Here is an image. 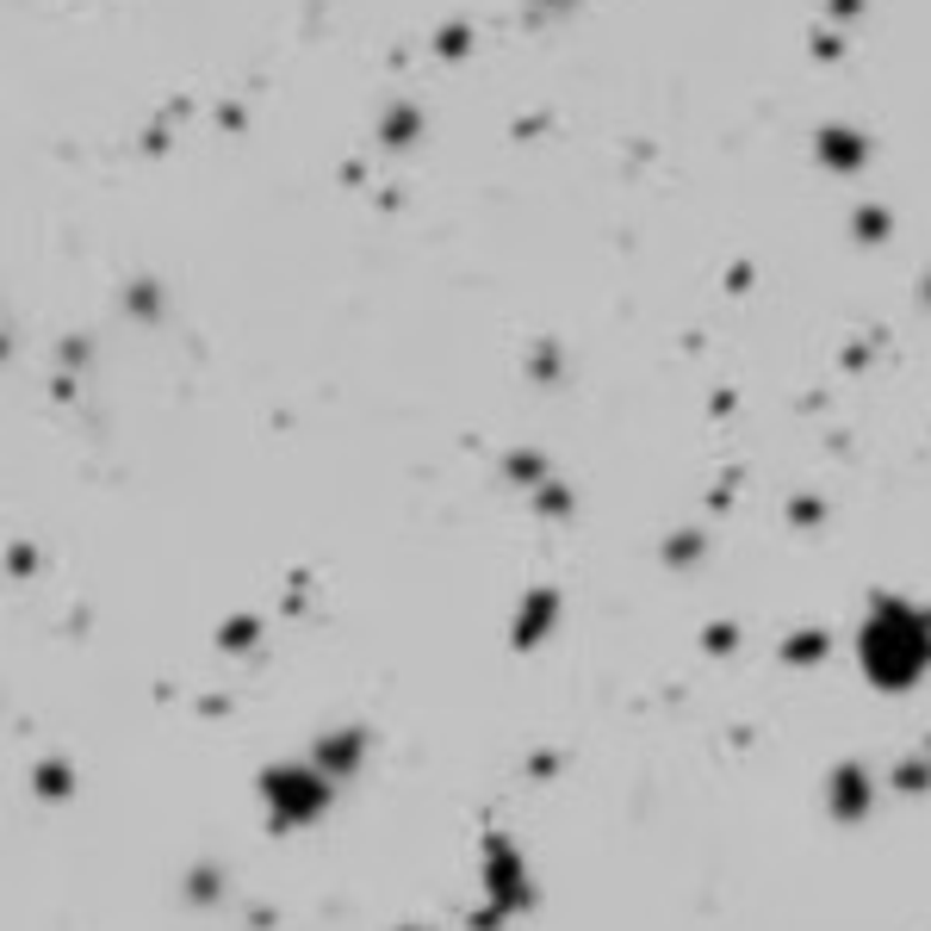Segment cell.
<instances>
[{
    "label": "cell",
    "mask_w": 931,
    "mask_h": 931,
    "mask_svg": "<svg viewBox=\"0 0 931 931\" xmlns=\"http://www.w3.org/2000/svg\"><path fill=\"white\" fill-rule=\"evenodd\" d=\"M702 646H708V653H733V646H740V627H726V621H721V627H708Z\"/></svg>",
    "instance_id": "cell-13"
},
{
    "label": "cell",
    "mask_w": 931,
    "mask_h": 931,
    "mask_svg": "<svg viewBox=\"0 0 931 931\" xmlns=\"http://www.w3.org/2000/svg\"><path fill=\"white\" fill-rule=\"evenodd\" d=\"M218 895H224V888H218V869H193V888H187V900H199V907H211Z\"/></svg>",
    "instance_id": "cell-11"
},
{
    "label": "cell",
    "mask_w": 931,
    "mask_h": 931,
    "mask_svg": "<svg viewBox=\"0 0 931 931\" xmlns=\"http://www.w3.org/2000/svg\"><path fill=\"white\" fill-rule=\"evenodd\" d=\"M484 913H479V931L503 925V919L528 913V900H535V888H528V863H522V851L503 839V832H491L484 839Z\"/></svg>",
    "instance_id": "cell-2"
},
{
    "label": "cell",
    "mask_w": 931,
    "mask_h": 931,
    "mask_svg": "<svg viewBox=\"0 0 931 931\" xmlns=\"http://www.w3.org/2000/svg\"><path fill=\"white\" fill-rule=\"evenodd\" d=\"M665 559H671V566H695V559H702V535H683V540H671V547H665Z\"/></svg>",
    "instance_id": "cell-12"
},
{
    "label": "cell",
    "mask_w": 931,
    "mask_h": 931,
    "mask_svg": "<svg viewBox=\"0 0 931 931\" xmlns=\"http://www.w3.org/2000/svg\"><path fill=\"white\" fill-rule=\"evenodd\" d=\"M255 634H261V621H255V615H237V621H224V627H218V646H224V653H249V646H255Z\"/></svg>",
    "instance_id": "cell-9"
},
{
    "label": "cell",
    "mask_w": 931,
    "mask_h": 931,
    "mask_svg": "<svg viewBox=\"0 0 931 931\" xmlns=\"http://www.w3.org/2000/svg\"><path fill=\"white\" fill-rule=\"evenodd\" d=\"M857 653L876 690H888V695L913 690L919 677L931 671V609L907 603V596H876L869 615H863Z\"/></svg>",
    "instance_id": "cell-1"
},
{
    "label": "cell",
    "mask_w": 931,
    "mask_h": 931,
    "mask_svg": "<svg viewBox=\"0 0 931 931\" xmlns=\"http://www.w3.org/2000/svg\"><path fill=\"white\" fill-rule=\"evenodd\" d=\"M329 782L317 764H280V770L261 776V795H267V813H274V826H310L317 813L329 808Z\"/></svg>",
    "instance_id": "cell-3"
},
{
    "label": "cell",
    "mask_w": 931,
    "mask_h": 931,
    "mask_svg": "<svg viewBox=\"0 0 931 931\" xmlns=\"http://www.w3.org/2000/svg\"><path fill=\"white\" fill-rule=\"evenodd\" d=\"M404 931H416V925H404Z\"/></svg>",
    "instance_id": "cell-14"
},
{
    "label": "cell",
    "mask_w": 931,
    "mask_h": 931,
    "mask_svg": "<svg viewBox=\"0 0 931 931\" xmlns=\"http://www.w3.org/2000/svg\"><path fill=\"white\" fill-rule=\"evenodd\" d=\"M826 653H832V639L813 634V627H801L795 639H782V658H789V665H826Z\"/></svg>",
    "instance_id": "cell-7"
},
{
    "label": "cell",
    "mask_w": 931,
    "mask_h": 931,
    "mask_svg": "<svg viewBox=\"0 0 931 931\" xmlns=\"http://www.w3.org/2000/svg\"><path fill=\"white\" fill-rule=\"evenodd\" d=\"M75 789V770L63 758H51V764H37V795H44V801H63V795Z\"/></svg>",
    "instance_id": "cell-8"
},
{
    "label": "cell",
    "mask_w": 931,
    "mask_h": 931,
    "mask_svg": "<svg viewBox=\"0 0 931 931\" xmlns=\"http://www.w3.org/2000/svg\"><path fill=\"white\" fill-rule=\"evenodd\" d=\"M552 621H559V590H528L522 609H516V627H510V646H516V653L540 646V639L552 634Z\"/></svg>",
    "instance_id": "cell-6"
},
{
    "label": "cell",
    "mask_w": 931,
    "mask_h": 931,
    "mask_svg": "<svg viewBox=\"0 0 931 931\" xmlns=\"http://www.w3.org/2000/svg\"><path fill=\"white\" fill-rule=\"evenodd\" d=\"M366 758V733L361 726H336V733H324V740L310 745V764L329 776V782H348V776L361 770Z\"/></svg>",
    "instance_id": "cell-5"
},
{
    "label": "cell",
    "mask_w": 931,
    "mask_h": 931,
    "mask_svg": "<svg viewBox=\"0 0 931 931\" xmlns=\"http://www.w3.org/2000/svg\"><path fill=\"white\" fill-rule=\"evenodd\" d=\"M895 789H907V795H913V789H931V764H925V758H907V764L895 770Z\"/></svg>",
    "instance_id": "cell-10"
},
{
    "label": "cell",
    "mask_w": 931,
    "mask_h": 931,
    "mask_svg": "<svg viewBox=\"0 0 931 931\" xmlns=\"http://www.w3.org/2000/svg\"><path fill=\"white\" fill-rule=\"evenodd\" d=\"M869 808H876V776H869V764H839V770L826 776V813L839 820V826H857V820H869Z\"/></svg>",
    "instance_id": "cell-4"
}]
</instances>
